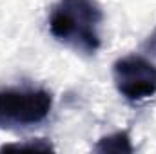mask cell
I'll list each match as a JSON object with an SVG mask.
<instances>
[{
    "label": "cell",
    "instance_id": "obj_1",
    "mask_svg": "<svg viewBox=\"0 0 156 154\" xmlns=\"http://www.w3.org/2000/svg\"><path fill=\"white\" fill-rule=\"evenodd\" d=\"M104 11L96 0H58L49 13L53 38L82 54H94L100 45Z\"/></svg>",
    "mask_w": 156,
    "mask_h": 154
},
{
    "label": "cell",
    "instance_id": "obj_2",
    "mask_svg": "<svg viewBox=\"0 0 156 154\" xmlns=\"http://www.w3.org/2000/svg\"><path fill=\"white\" fill-rule=\"evenodd\" d=\"M53 107L45 89H0V129H24L44 121Z\"/></svg>",
    "mask_w": 156,
    "mask_h": 154
},
{
    "label": "cell",
    "instance_id": "obj_3",
    "mask_svg": "<svg viewBox=\"0 0 156 154\" xmlns=\"http://www.w3.org/2000/svg\"><path fill=\"white\" fill-rule=\"evenodd\" d=\"M116 91L129 102H142L156 94V65L140 54H127L113 64Z\"/></svg>",
    "mask_w": 156,
    "mask_h": 154
},
{
    "label": "cell",
    "instance_id": "obj_4",
    "mask_svg": "<svg viewBox=\"0 0 156 154\" xmlns=\"http://www.w3.org/2000/svg\"><path fill=\"white\" fill-rule=\"evenodd\" d=\"M96 152H133L131 140L127 132H115L111 136H104L96 147Z\"/></svg>",
    "mask_w": 156,
    "mask_h": 154
},
{
    "label": "cell",
    "instance_id": "obj_5",
    "mask_svg": "<svg viewBox=\"0 0 156 154\" xmlns=\"http://www.w3.org/2000/svg\"><path fill=\"white\" fill-rule=\"evenodd\" d=\"M9 149H35V151H49L51 145L49 143H16V145H4L2 151H9Z\"/></svg>",
    "mask_w": 156,
    "mask_h": 154
},
{
    "label": "cell",
    "instance_id": "obj_6",
    "mask_svg": "<svg viewBox=\"0 0 156 154\" xmlns=\"http://www.w3.org/2000/svg\"><path fill=\"white\" fill-rule=\"evenodd\" d=\"M145 47H147L149 51H153V53L156 54V31L151 35V37H149V40L145 42Z\"/></svg>",
    "mask_w": 156,
    "mask_h": 154
}]
</instances>
